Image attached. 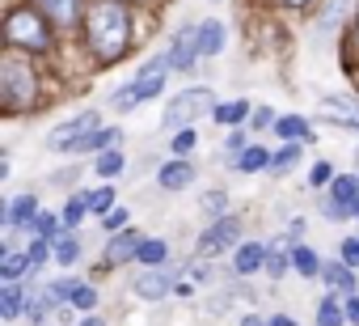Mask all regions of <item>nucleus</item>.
<instances>
[{
	"label": "nucleus",
	"instance_id": "obj_1",
	"mask_svg": "<svg viewBox=\"0 0 359 326\" xmlns=\"http://www.w3.org/2000/svg\"><path fill=\"white\" fill-rule=\"evenodd\" d=\"M85 43L102 64H114L131 43V9L123 0H97L85 13Z\"/></svg>",
	"mask_w": 359,
	"mask_h": 326
},
{
	"label": "nucleus",
	"instance_id": "obj_2",
	"mask_svg": "<svg viewBox=\"0 0 359 326\" xmlns=\"http://www.w3.org/2000/svg\"><path fill=\"white\" fill-rule=\"evenodd\" d=\"M34 93H39L34 68L18 51H9L5 60H0V98H5V106L9 110H26V106H34Z\"/></svg>",
	"mask_w": 359,
	"mask_h": 326
},
{
	"label": "nucleus",
	"instance_id": "obj_3",
	"mask_svg": "<svg viewBox=\"0 0 359 326\" xmlns=\"http://www.w3.org/2000/svg\"><path fill=\"white\" fill-rule=\"evenodd\" d=\"M5 43H9V47H26V51H47V47H51L47 13L13 9V13L5 18Z\"/></svg>",
	"mask_w": 359,
	"mask_h": 326
},
{
	"label": "nucleus",
	"instance_id": "obj_4",
	"mask_svg": "<svg viewBox=\"0 0 359 326\" xmlns=\"http://www.w3.org/2000/svg\"><path fill=\"white\" fill-rule=\"evenodd\" d=\"M169 68H173V64H169V51H165V56H156V60H148V64L140 68V77L114 93V106H118V110H131V106H140V102L156 98V93H161V85H165V72H169Z\"/></svg>",
	"mask_w": 359,
	"mask_h": 326
},
{
	"label": "nucleus",
	"instance_id": "obj_5",
	"mask_svg": "<svg viewBox=\"0 0 359 326\" xmlns=\"http://www.w3.org/2000/svg\"><path fill=\"white\" fill-rule=\"evenodd\" d=\"M203 110H216L212 89H208V85H203V89H187V93H177V98L169 102V110H165V127H169V131H182V127H191Z\"/></svg>",
	"mask_w": 359,
	"mask_h": 326
},
{
	"label": "nucleus",
	"instance_id": "obj_6",
	"mask_svg": "<svg viewBox=\"0 0 359 326\" xmlns=\"http://www.w3.org/2000/svg\"><path fill=\"white\" fill-rule=\"evenodd\" d=\"M97 110H81L76 119H68V123H60L51 136H47V148H55V152H68V148H76L81 140H89L93 131H97Z\"/></svg>",
	"mask_w": 359,
	"mask_h": 326
},
{
	"label": "nucleus",
	"instance_id": "obj_7",
	"mask_svg": "<svg viewBox=\"0 0 359 326\" xmlns=\"http://www.w3.org/2000/svg\"><path fill=\"white\" fill-rule=\"evenodd\" d=\"M237 237H241V221H237V216H216V221L203 229L199 250H203V254H220V250L237 246Z\"/></svg>",
	"mask_w": 359,
	"mask_h": 326
},
{
	"label": "nucleus",
	"instance_id": "obj_8",
	"mask_svg": "<svg viewBox=\"0 0 359 326\" xmlns=\"http://www.w3.org/2000/svg\"><path fill=\"white\" fill-rule=\"evenodd\" d=\"M330 221H342V216H359V183L355 178H334V191H330V208H325Z\"/></svg>",
	"mask_w": 359,
	"mask_h": 326
},
{
	"label": "nucleus",
	"instance_id": "obj_9",
	"mask_svg": "<svg viewBox=\"0 0 359 326\" xmlns=\"http://www.w3.org/2000/svg\"><path fill=\"white\" fill-rule=\"evenodd\" d=\"M195 56H203V47H199V26H195V30H177V39L169 43V64H173V68H191Z\"/></svg>",
	"mask_w": 359,
	"mask_h": 326
},
{
	"label": "nucleus",
	"instance_id": "obj_10",
	"mask_svg": "<svg viewBox=\"0 0 359 326\" xmlns=\"http://www.w3.org/2000/svg\"><path fill=\"white\" fill-rule=\"evenodd\" d=\"M169 288H173V275H169V271H156V267L135 280V292H140L144 301H161V296H169Z\"/></svg>",
	"mask_w": 359,
	"mask_h": 326
},
{
	"label": "nucleus",
	"instance_id": "obj_11",
	"mask_svg": "<svg viewBox=\"0 0 359 326\" xmlns=\"http://www.w3.org/2000/svg\"><path fill=\"white\" fill-rule=\"evenodd\" d=\"M262 263H266V246H262V242H245V246H237V254H233V271H237V275H254Z\"/></svg>",
	"mask_w": 359,
	"mask_h": 326
},
{
	"label": "nucleus",
	"instance_id": "obj_12",
	"mask_svg": "<svg viewBox=\"0 0 359 326\" xmlns=\"http://www.w3.org/2000/svg\"><path fill=\"white\" fill-rule=\"evenodd\" d=\"M39 9H43L47 22H55V26H76V18H81V0H39Z\"/></svg>",
	"mask_w": 359,
	"mask_h": 326
},
{
	"label": "nucleus",
	"instance_id": "obj_13",
	"mask_svg": "<svg viewBox=\"0 0 359 326\" xmlns=\"http://www.w3.org/2000/svg\"><path fill=\"white\" fill-rule=\"evenodd\" d=\"M140 246H144V237H140V233H114V242H110V250H106V263L140 259Z\"/></svg>",
	"mask_w": 359,
	"mask_h": 326
},
{
	"label": "nucleus",
	"instance_id": "obj_14",
	"mask_svg": "<svg viewBox=\"0 0 359 326\" xmlns=\"http://www.w3.org/2000/svg\"><path fill=\"white\" fill-rule=\"evenodd\" d=\"M191 178H195V170L187 161H169V166H161V174H156V183L165 191H182V187H191Z\"/></svg>",
	"mask_w": 359,
	"mask_h": 326
},
{
	"label": "nucleus",
	"instance_id": "obj_15",
	"mask_svg": "<svg viewBox=\"0 0 359 326\" xmlns=\"http://www.w3.org/2000/svg\"><path fill=\"white\" fill-rule=\"evenodd\" d=\"M34 216H39V195H22V200L9 204L5 225H34Z\"/></svg>",
	"mask_w": 359,
	"mask_h": 326
},
{
	"label": "nucleus",
	"instance_id": "obj_16",
	"mask_svg": "<svg viewBox=\"0 0 359 326\" xmlns=\"http://www.w3.org/2000/svg\"><path fill=\"white\" fill-rule=\"evenodd\" d=\"M199 47H203V56H220L224 51V26L216 18L199 26Z\"/></svg>",
	"mask_w": 359,
	"mask_h": 326
},
{
	"label": "nucleus",
	"instance_id": "obj_17",
	"mask_svg": "<svg viewBox=\"0 0 359 326\" xmlns=\"http://www.w3.org/2000/svg\"><path fill=\"white\" fill-rule=\"evenodd\" d=\"M118 144V127H102V131H93L89 140H81L72 152H106V148H114Z\"/></svg>",
	"mask_w": 359,
	"mask_h": 326
},
{
	"label": "nucleus",
	"instance_id": "obj_18",
	"mask_svg": "<svg viewBox=\"0 0 359 326\" xmlns=\"http://www.w3.org/2000/svg\"><path fill=\"white\" fill-rule=\"evenodd\" d=\"M22 305H26L22 284H18V280H9V284H5V292H0V318H18V313H22Z\"/></svg>",
	"mask_w": 359,
	"mask_h": 326
},
{
	"label": "nucleus",
	"instance_id": "obj_19",
	"mask_svg": "<svg viewBox=\"0 0 359 326\" xmlns=\"http://www.w3.org/2000/svg\"><path fill=\"white\" fill-rule=\"evenodd\" d=\"M275 131H279L283 140H313V127H309L300 115H283V119L275 123Z\"/></svg>",
	"mask_w": 359,
	"mask_h": 326
},
{
	"label": "nucleus",
	"instance_id": "obj_20",
	"mask_svg": "<svg viewBox=\"0 0 359 326\" xmlns=\"http://www.w3.org/2000/svg\"><path fill=\"white\" fill-rule=\"evenodd\" d=\"M292 267H296L300 275H321V267H325V263H321L309 246H292Z\"/></svg>",
	"mask_w": 359,
	"mask_h": 326
},
{
	"label": "nucleus",
	"instance_id": "obj_21",
	"mask_svg": "<svg viewBox=\"0 0 359 326\" xmlns=\"http://www.w3.org/2000/svg\"><path fill=\"white\" fill-rule=\"evenodd\" d=\"M321 275H325V284H334V288H342V292H355V275H351V267L342 263H325L321 267Z\"/></svg>",
	"mask_w": 359,
	"mask_h": 326
},
{
	"label": "nucleus",
	"instance_id": "obj_22",
	"mask_svg": "<svg viewBox=\"0 0 359 326\" xmlns=\"http://www.w3.org/2000/svg\"><path fill=\"white\" fill-rule=\"evenodd\" d=\"M212 115H216V123H229V127H237V123L250 115V102H241V98H237V102H224V106H216Z\"/></svg>",
	"mask_w": 359,
	"mask_h": 326
},
{
	"label": "nucleus",
	"instance_id": "obj_23",
	"mask_svg": "<svg viewBox=\"0 0 359 326\" xmlns=\"http://www.w3.org/2000/svg\"><path fill=\"white\" fill-rule=\"evenodd\" d=\"M51 250H55V259H60L64 267H72V263L81 259V242H76L72 233H64V237H55V242H51Z\"/></svg>",
	"mask_w": 359,
	"mask_h": 326
},
{
	"label": "nucleus",
	"instance_id": "obj_24",
	"mask_svg": "<svg viewBox=\"0 0 359 326\" xmlns=\"http://www.w3.org/2000/svg\"><path fill=\"white\" fill-rule=\"evenodd\" d=\"M237 166H241V170H245V174H254V170H262V166H271V152H266V148H258V144H254V148H245V152H241V157H237Z\"/></svg>",
	"mask_w": 359,
	"mask_h": 326
},
{
	"label": "nucleus",
	"instance_id": "obj_25",
	"mask_svg": "<svg viewBox=\"0 0 359 326\" xmlns=\"http://www.w3.org/2000/svg\"><path fill=\"white\" fill-rule=\"evenodd\" d=\"M118 170H123V152H118V148L97 152V178H114Z\"/></svg>",
	"mask_w": 359,
	"mask_h": 326
},
{
	"label": "nucleus",
	"instance_id": "obj_26",
	"mask_svg": "<svg viewBox=\"0 0 359 326\" xmlns=\"http://www.w3.org/2000/svg\"><path fill=\"white\" fill-rule=\"evenodd\" d=\"M165 254H169V246H165V242H156V237H144V246H140V263H148V267H161V263H165Z\"/></svg>",
	"mask_w": 359,
	"mask_h": 326
},
{
	"label": "nucleus",
	"instance_id": "obj_27",
	"mask_svg": "<svg viewBox=\"0 0 359 326\" xmlns=\"http://www.w3.org/2000/svg\"><path fill=\"white\" fill-rule=\"evenodd\" d=\"M85 212H89V195H76V200H68V204H64V212H60V221H64V225L72 229V225H76V221H81Z\"/></svg>",
	"mask_w": 359,
	"mask_h": 326
},
{
	"label": "nucleus",
	"instance_id": "obj_28",
	"mask_svg": "<svg viewBox=\"0 0 359 326\" xmlns=\"http://www.w3.org/2000/svg\"><path fill=\"white\" fill-rule=\"evenodd\" d=\"M68 305H72V309H93V305H97V292H93L89 284H72Z\"/></svg>",
	"mask_w": 359,
	"mask_h": 326
},
{
	"label": "nucleus",
	"instance_id": "obj_29",
	"mask_svg": "<svg viewBox=\"0 0 359 326\" xmlns=\"http://www.w3.org/2000/svg\"><path fill=\"white\" fill-rule=\"evenodd\" d=\"M26 267H30V254H5V263H0V275H5V280H18Z\"/></svg>",
	"mask_w": 359,
	"mask_h": 326
},
{
	"label": "nucleus",
	"instance_id": "obj_30",
	"mask_svg": "<svg viewBox=\"0 0 359 326\" xmlns=\"http://www.w3.org/2000/svg\"><path fill=\"white\" fill-rule=\"evenodd\" d=\"M195 144H199V136H195L191 127H182V131H173V140H169V148H173L177 157H187V152H191Z\"/></svg>",
	"mask_w": 359,
	"mask_h": 326
},
{
	"label": "nucleus",
	"instance_id": "obj_31",
	"mask_svg": "<svg viewBox=\"0 0 359 326\" xmlns=\"http://www.w3.org/2000/svg\"><path fill=\"white\" fill-rule=\"evenodd\" d=\"M346 309H338L334 301H321V313H317V326H342Z\"/></svg>",
	"mask_w": 359,
	"mask_h": 326
},
{
	"label": "nucleus",
	"instance_id": "obj_32",
	"mask_svg": "<svg viewBox=\"0 0 359 326\" xmlns=\"http://www.w3.org/2000/svg\"><path fill=\"white\" fill-rule=\"evenodd\" d=\"M346 9H351V0H334V5H330V13L321 18V30L330 34V30H334V26H338V22L346 18Z\"/></svg>",
	"mask_w": 359,
	"mask_h": 326
},
{
	"label": "nucleus",
	"instance_id": "obj_33",
	"mask_svg": "<svg viewBox=\"0 0 359 326\" xmlns=\"http://www.w3.org/2000/svg\"><path fill=\"white\" fill-rule=\"evenodd\" d=\"M110 208H114V191H110V187H102V191H93V195H89V212H97V216H102V212H110Z\"/></svg>",
	"mask_w": 359,
	"mask_h": 326
},
{
	"label": "nucleus",
	"instance_id": "obj_34",
	"mask_svg": "<svg viewBox=\"0 0 359 326\" xmlns=\"http://www.w3.org/2000/svg\"><path fill=\"white\" fill-rule=\"evenodd\" d=\"M47 246H51V242H47V237H39V242L26 250V254H30V271H39V267L47 263V254H55V250H47Z\"/></svg>",
	"mask_w": 359,
	"mask_h": 326
},
{
	"label": "nucleus",
	"instance_id": "obj_35",
	"mask_svg": "<svg viewBox=\"0 0 359 326\" xmlns=\"http://www.w3.org/2000/svg\"><path fill=\"white\" fill-rule=\"evenodd\" d=\"M296 157H300V144H287V148H283V152H279V157L271 161V174H283V170L292 166V161H296Z\"/></svg>",
	"mask_w": 359,
	"mask_h": 326
},
{
	"label": "nucleus",
	"instance_id": "obj_36",
	"mask_svg": "<svg viewBox=\"0 0 359 326\" xmlns=\"http://www.w3.org/2000/svg\"><path fill=\"white\" fill-rule=\"evenodd\" d=\"M224 204H229V200H224V191H208V195H203V212H208V216H220V212H224Z\"/></svg>",
	"mask_w": 359,
	"mask_h": 326
},
{
	"label": "nucleus",
	"instance_id": "obj_37",
	"mask_svg": "<svg viewBox=\"0 0 359 326\" xmlns=\"http://www.w3.org/2000/svg\"><path fill=\"white\" fill-rule=\"evenodd\" d=\"M330 178H334V170H330V161H317V166H313V174H309V183H313V187H325Z\"/></svg>",
	"mask_w": 359,
	"mask_h": 326
},
{
	"label": "nucleus",
	"instance_id": "obj_38",
	"mask_svg": "<svg viewBox=\"0 0 359 326\" xmlns=\"http://www.w3.org/2000/svg\"><path fill=\"white\" fill-rule=\"evenodd\" d=\"M287 263H292L287 254H266V271H271V280H279V275L287 271Z\"/></svg>",
	"mask_w": 359,
	"mask_h": 326
},
{
	"label": "nucleus",
	"instance_id": "obj_39",
	"mask_svg": "<svg viewBox=\"0 0 359 326\" xmlns=\"http://www.w3.org/2000/svg\"><path fill=\"white\" fill-rule=\"evenodd\" d=\"M342 263L346 267H359V237H346L342 242Z\"/></svg>",
	"mask_w": 359,
	"mask_h": 326
},
{
	"label": "nucleus",
	"instance_id": "obj_40",
	"mask_svg": "<svg viewBox=\"0 0 359 326\" xmlns=\"http://www.w3.org/2000/svg\"><path fill=\"white\" fill-rule=\"evenodd\" d=\"M34 233H39V237H51V233H55V216L39 212V216H34Z\"/></svg>",
	"mask_w": 359,
	"mask_h": 326
},
{
	"label": "nucleus",
	"instance_id": "obj_41",
	"mask_svg": "<svg viewBox=\"0 0 359 326\" xmlns=\"http://www.w3.org/2000/svg\"><path fill=\"white\" fill-rule=\"evenodd\" d=\"M241 152H245V136H241V131H233V136H229V157L237 161Z\"/></svg>",
	"mask_w": 359,
	"mask_h": 326
},
{
	"label": "nucleus",
	"instance_id": "obj_42",
	"mask_svg": "<svg viewBox=\"0 0 359 326\" xmlns=\"http://www.w3.org/2000/svg\"><path fill=\"white\" fill-rule=\"evenodd\" d=\"M123 225H127V212L123 208H110L106 212V229H123Z\"/></svg>",
	"mask_w": 359,
	"mask_h": 326
},
{
	"label": "nucleus",
	"instance_id": "obj_43",
	"mask_svg": "<svg viewBox=\"0 0 359 326\" xmlns=\"http://www.w3.org/2000/svg\"><path fill=\"white\" fill-rule=\"evenodd\" d=\"M275 123H279V119H275L271 110H258V115H254V127H275Z\"/></svg>",
	"mask_w": 359,
	"mask_h": 326
},
{
	"label": "nucleus",
	"instance_id": "obj_44",
	"mask_svg": "<svg viewBox=\"0 0 359 326\" xmlns=\"http://www.w3.org/2000/svg\"><path fill=\"white\" fill-rule=\"evenodd\" d=\"M346 318L359 326V296H346Z\"/></svg>",
	"mask_w": 359,
	"mask_h": 326
},
{
	"label": "nucleus",
	"instance_id": "obj_45",
	"mask_svg": "<svg viewBox=\"0 0 359 326\" xmlns=\"http://www.w3.org/2000/svg\"><path fill=\"white\" fill-rule=\"evenodd\" d=\"M266 326H296V322H292V318H283V313H275V318H271Z\"/></svg>",
	"mask_w": 359,
	"mask_h": 326
},
{
	"label": "nucleus",
	"instance_id": "obj_46",
	"mask_svg": "<svg viewBox=\"0 0 359 326\" xmlns=\"http://www.w3.org/2000/svg\"><path fill=\"white\" fill-rule=\"evenodd\" d=\"M287 9H304V5H313V0H283Z\"/></svg>",
	"mask_w": 359,
	"mask_h": 326
},
{
	"label": "nucleus",
	"instance_id": "obj_47",
	"mask_svg": "<svg viewBox=\"0 0 359 326\" xmlns=\"http://www.w3.org/2000/svg\"><path fill=\"white\" fill-rule=\"evenodd\" d=\"M81 326H102V318H85V322H81Z\"/></svg>",
	"mask_w": 359,
	"mask_h": 326
},
{
	"label": "nucleus",
	"instance_id": "obj_48",
	"mask_svg": "<svg viewBox=\"0 0 359 326\" xmlns=\"http://www.w3.org/2000/svg\"><path fill=\"white\" fill-rule=\"evenodd\" d=\"M241 326H266V322H258V318H245V322H241Z\"/></svg>",
	"mask_w": 359,
	"mask_h": 326
},
{
	"label": "nucleus",
	"instance_id": "obj_49",
	"mask_svg": "<svg viewBox=\"0 0 359 326\" xmlns=\"http://www.w3.org/2000/svg\"><path fill=\"white\" fill-rule=\"evenodd\" d=\"M355 47H359V30H355Z\"/></svg>",
	"mask_w": 359,
	"mask_h": 326
}]
</instances>
